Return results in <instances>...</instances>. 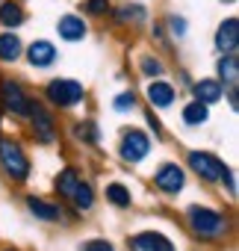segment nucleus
Masks as SVG:
<instances>
[{
    "instance_id": "nucleus-15",
    "label": "nucleus",
    "mask_w": 239,
    "mask_h": 251,
    "mask_svg": "<svg viewBox=\"0 0 239 251\" xmlns=\"http://www.w3.org/2000/svg\"><path fill=\"white\" fill-rule=\"evenodd\" d=\"M218 83L224 89H236V83H239V62H236L233 53H221V59H218Z\"/></svg>"
},
{
    "instance_id": "nucleus-7",
    "label": "nucleus",
    "mask_w": 239,
    "mask_h": 251,
    "mask_svg": "<svg viewBox=\"0 0 239 251\" xmlns=\"http://www.w3.org/2000/svg\"><path fill=\"white\" fill-rule=\"evenodd\" d=\"M154 183H157V189H163L166 195H177V192L186 186V172H183L177 163H163V166L154 172Z\"/></svg>"
},
{
    "instance_id": "nucleus-21",
    "label": "nucleus",
    "mask_w": 239,
    "mask_h": 251,
    "mask_svg": "<svg viewBox=\"0 0 239 251\" xmlns=\"http://www.w3.org/2000/svg\"><path fill=\"white\" fill-rule=\"evenodd\" d=\"M210 118V109H207V103H201V100H192V103H186V109H183V121L189 124V127H198V124H204Z\"/></svg>"
},
{
    "instance_id": "nucleus-10",
    "label": "nucleus",
    "mask_w": 239,
    "mask_h": 251,
    "mask_svg": "<svg viewBox=\"0 0 239 251\" xmlns=\"http://www.w3.org/2000/svg\"><path fill=\"white\" fill-rule=\"evenodd\" d=\"M236 45H239V21L236 18H227V21L218 24L215 48H218V53H236Z\"/></svg>"
},
{
    "instance_id": "nucleus-30",
    "label": "nucleus",
    "mask_w": 239,
    "mask_h": 251,
    "mask_svg": "<svg viewBox=\"0 0 239 251\" xmlns=\"http://www.w3.org/2000/svg\"><path fill=\"white\" fill-rule=\"evenodd\" d=\"M3 251H15V248H3Z\"/></svg>"
},
{
    "instance_id": "nucleus-28",
    "label": "nucleus",
    "mask_w": 239,
    "mask_h": 251,
    "mask_svg": "<svg viewBox=\"0 0 239 251\" xmlns=\"http://www.w3.org/2000/svg\"><path fill=\"white\" fill-rule=\"evenodd\" d=\"M80 251H115V248H112V242H106V239H89V242H83Z\"/></svg>"
},
{
    "instance_id": "nucleus-3",
    "label": "nucleus",
    "mask_w": 239,
    "mask_h": 251,
    "mask_svg": "<svg viewBox=\"0 0 239 251\" xmlns=\"http://www.w3.org/2000/svg\"><path fill=\"white\" fill-rule=\"evenodd\" d=\"M0 166H3V172L12 183H24L30 177V157L24 154L21 142H15L9 136H0Z\"/></svg>"
},
{
    "instance_id": "nucleus-25",
    "label": "nucleus",
    "mask_w": 239,
    "mask_h": 251,
    "mask_svg": "<svg viewBox=\"0 0 239 251\" xmlns=\"http://www.w3.org/2000/svg\"><path fill=\"white\" fill-rule=\"evenodd\" d=\"M74 136L83 142H97V127L92 121H80V124H74Z\"/></svg>"
},
{
    "instance_id": "nucleus-6",
    "label": "nucleus",
    "mask_w": 239,
    "mask_h": 251,
    "mask_svg": "<svg viewBox=\"0 0 239 251\" xmlns=\"http://www.w3.org/2000/svg\"><path fill=\"white\" fill-rule=\"evenodd\" d=\"M0 100H3L6 112H15V115H30V106H33V100L24 95V89L12 80L0 83Z\"/></svg>"
},
{
    "instance_id": "nucleus-4",
    "label": "nucleus",
    "mask_w": 239,
    "mask_h": 251,
    "mask_svg": "<svg viewBox=\"0 0 239 251\" xmlns=\"http://www.w3.org/2000/svg\"><path fill=\"white\" fill-rule=\"evenodd\" d=\"M45 95H48V100L53 106L65 109V106H74V103L83 100V86L77 80H50L48 89H45Z\"/></svg>"
},
{
    "instance_id": "nucleus-16",
    "label": "nucleus",
    "mask_w": 239,
    "mask_h": 251,
    "mask_svg": "<svg viewBox=\"0 0 239 251\" xmlns=\"http://www.w3.org/2000/svg\"><path fill=\"white\" fill-rule=\"evenodd\" d=\"M0 24H3L6 30H15L24 24V9L21 3H15V0H3L0 3Z\"/></svg>"
},
{
    "instance_id": "nucleus-8",
    "label": "nucleus",
    "mask_w": 239,
    "mask_h": 251,
    "mask_svg": "<svg viewBox=\"0 0 239 251\" xmlns=\"http://www.w3.org/2000/svg\"><path fill=\"white\" fill-rule=\"evenodd\" d=\"M127 245H130V251H174L171 239H166V236L157 233V230H142V233L130 236Z\"/></svg>"
},
{
    "instance_id": "nucleus-11",
    "label": "nucleus",
    "mask_w": 239,
    "mask_h": 251,
    "mask_svg": "<svg viewBox=\"0 0 239 251\" xmlns=\"http://www.w3.org/2000/svg\"><path fill=\"white\" fill-rule=\"evenodd\" d=\"M27 59H30L33 68H50V65L56 62V48H53L50 42H45V39H36V42L27 48Z\"/></svg>"
},
{
    "instance_id": "nucleus-24",
    "label": "nucleus",
    "mask_w": 239,
    "mask_h": 251,
    "mask_svg": "<svg viewBox=\"0 0 239 251\" xmlns=\"http://www.w3.org/2000/svg\"><path fill=\"white\" fill-rule=\"evenodd\" d=\"M83 9H86V15H95V18H103V15H109V9H112V3H109V0H86V3H83Z\"/></svg>"
},
{
    "instance_id": "nucleus-29",
    "label": "nucleus",
    "mask_w": 239,
    "mask_h": 251,
    "mask_svg": "<svg viewBox=\"0 0 239 251\" xmlns=\"http://www.w3.org/2000/svg\"><path fill=\"white\" fill-rule=\"evenodd\" d=\"M168 27H171V33H174L177 39H183V36H186V21H183V18L171 15V18H168Z\"/></svg>"
},
{
    "instance_id": "nucleus-1",
    "label": "nucleus",
    "mask_w": 239,
    "mask_h": 251,
    "mask_svg": "<svg viewBox=\"0 0 239 251\" xmlns=\"http://www.w3.org/2000/svg\"><path fill=\"white\" fill-rule=\"evenodd\" d=\"M186 219H189L192 233L201 236V239H221V236L227 233V219H224L221 213L210 210V207L192 204V207L186 210Z\"/></svg>"
},
{
    "instance_id": "nucleus-26",
    "label": "nucleus",
    "mask_w": 239,
    "mask_h": 251,
    "mask_svg": "<svg viewBox=\"0 0 239 251\" xmlns=\"http://www.w3.org/2000/svg\"><path fill=\"white\" fill-rule=\"evenodd\" d=\"M112 106H115L118 112H127V109H133V106H136V95H133V92H121V95L112 100Z\"/></svg>"
},
{
    "instance_id": "nucleus-13",
    "label": "nucleus",
    "mask_w": 239,
    "mask_h": 251,
    "mask_svg": "<svg viewBox=\"0 0 239 251\" xmlns=\"http://www.w3.org/2000/svg\"><path fill=\"white\" fill-rule=\"evenodd\" d=\"M27 210H30L36 219H42V222H56V219H62V207H59V204L45 201V198H36V195L27 198Z\"/></svg>"
},
{
    "instance_id": "nucleus-5",
    "label": "nucleus",
    "mask_w": 239,
    "mask_h": 251,
    "mask_svg": "<svg viewBox=\"0 0 239 251\" xmlns=\"http://www.w3.org/2000/svg\"><path fill=\"white\" fill-rule=\"evenodd\" d=\"M151 151V139L145 130H124L121 145H118V154H121L124 163H142Z\"/></svg>"
},
{
    "instance_id": "nucleus-19",
    "label": "nucleus",
    "mask_w": 239,
    "mask_h": 251,
    "mask_svg": "<svg viewBox=\"0 0 239 251\" xmlns=\"http://www.w3.org/2000/svg\"><path fill=\"white\" fill-rule=\"evenodd\" d=\"M80 213H89L92 207H95V189L86 183V180H80L77 186H74V192H71V198H68Z\"/></svg>"
},
{
    "instance_id": "nucleus-22",
    "label": "nucleus",
    "mask_w": 239,
    "mask_h": 251,
    "mask_svg": "<svg viewBox=\"0 0 239 251\" xmlns=\"http://www.w3.org/2000/svg\"><path fill=\"white\" fill-rule=\"evenodd\" d=\"M106 201H109V204H115V207H121V210L133 204L130 189H127L124 183H109V186H106Z\"/></svg>"
},
{
    "instance_id": "nucleus-20",
    "label": "nucleus",
    "mask_w": 239,
    "mask_h": 251,
    "mask_svg": "<svg viewBox=\"0 0 239 251\" xmlns=\"http://www.w3.org/2000/svg\"><path fill=\"white\" fill-rule=\"evenodd\" d=\"M80 180H83V177H80V172L68 166V169H62V172H59V177H56V192H59L62 198H71V192H74V186H77Z\"/></svg>"
},
{
    "instance_id": "nucleus-12",
    "label": "nucleus",
    "mask_w": 239,
    "mask_h": 251,
    "mask_svg": "<svg viewBox=\"0 0 239 251\" xmlns=\"http://www.w3.org/2000/svg\"><path fill=\"white\" fill-rule=\"evenodd\" d=\"M56 30H59V39H65V42H83L86 33H89L86 21L80 15H62L59 24H56Z\"/></svg>"
},
{
    "instance_id": "nucleus-27",
    "label": "nucleus",
    "mask_w": 239,
    "mask_h": 251,
    "mask_svg": "<svg viewBox=\"0 0 239 251\" xmlns=\"http://www.w3.org/2000/svg\"><path fill=\"white\" fill-rule=\"evenodd\" d=\"M142 74H145V77H160V74H163V62H160L157 56H145V59H142Z\"/></svg>"
},
{
    "instance_id": "nucleus-17",
    "label": "nucleus",
    "mask_w": 239,
    "mask_h": 251,
    "mask_svg": "<svg viewBox=\"0 0 239 251\" xmlns=\"http://www.w3.org/2000/svg\"><path fill=\"white\" fill-rule=\"evenodd\" d=\"M21 50H24V45H21V39L15 36V30L9 33H3L0 36V62H15L18 56H21Z\"/></svg>"
},
{
    "instance_id": "nucleus-9",
    "label": "nucleus",
    "mask_w": 239,
    "mask_h": 251,
    "mask_svg": "<svg viewBox=\"0 0 239 251\" xmlns=\"http://www.w3.org/2000/svg\"><path fill=\"white\" fill-rule=\"evenodd\" d=\"M30 121H33V133L39 136V142H53L56 139V124L50 118V112L39 103L30 106Z\"/></svg>"
},
{
    "instance_id": "nucleus-14",
    "label": "nucleus",
    "mask_w": 239,
    "mask_h": 251,
    "mask_svg": "<svg viewBox=\"0 0 239 251\" xmlns=\"http://www.w3.org/2000/svg\"><path fill=\"white\" fill-rule=\"evenodd\" d=\"M174 98H177V92H174V86L166 83V80H154V83L148 86V100H151L154 106H160V109L171 106Z\"/></svg>"
},
{
    "instance_id": "nucleus-2",
    "label": "nucleus",
    "mask_w": 239,
    "mask_h": 251,
    "mask_svg": "<svg viewBox=\"0 0 239 251\" xmlns=\"http://www.w3.org/2000/svg\"><path fill=\"white\" fill-rule=\"evenodd\" d=\"M189 166H192V172H195L201 180H210V183H227V189L236 192L230 169H227L215 154H210V151H192V154H189Z\"/></svg>"
},
{
    "instance_id": "nucleus-31",
    "label": "nucleus",
    "mask_w": 239,
    "mask_h": 251,
    "mask_svg": "<svg viewBox=\"0 0 239 251\" xmlns=\"http://www.w3.org/2000/svg\"><path fill=\"white\" fill-rule=\"evenodd\" d=\"M227 3H233V0H227Z\"/></svg>"
},
{
    "instance_id": "nucleus-18",
    "label": "nucleus",
    "mask_w": 239,
    "mask_h": 251,
    "mask_svg": "<svg viewBox=\"0 0 239 251\" xmlns=\"http://www.w3.org/2000/svg\"><path fill=\"white\" fill-rule=\"evenodd\" d=\"M221 95H224V86L218 80L195 83V100H201V103H215V100H221Z\"/></svg>"
},
{
    "instance_id": "nucleus-23",
    "label": "nucleus",
    "mask_w": 239,
    "mask_h": 251,
    "mask_svg": "<svg viewBox=\"0 0 239 251\" xmlns=\"http://www.w3.org/2000/svg\"><path fill=\"white\" fill-rule=\"evenodd\" d=\"M145 15H148V12H145L142 6H121V9L115 12V21H118V24H139Z\"/></svg>"
}]
</instances>
